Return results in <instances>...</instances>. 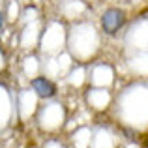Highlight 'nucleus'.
<instances>
[{
  "instance_id": "f257e3e1",
  "label": "nucleus",
  "mask_w": 148,
  "mask_h": 148,
  "mask_svg": "<svg viewBox=\"0 0 148 148\" xmlns=\"http://www.w3.org/2000/svg\"><path fill=\"white\" fill-rule=\"evenodd\" d=\"M126 21H127L126 10H122V8H118V6H109V8H105L99 15L101 32L107 34V36H116V34L124 28Z\"/></svg>"
},
{
  "instance_id": "7ed1b4c3",
  "label": "nucleus",
  "mask_w": 148,
  "mask_h": 148,
  "mask_svg": "<svg viewBox=\"0 0 148 148\" xmlns=\"http://www.w3.org/2000/svg\"><path fill=\"white\" fill-rule=\"evenodd\" d=\"M6 21H8L6 11H4V8H0V34H2L4 28H6Z\"/></svg>"
},
{
  "instance_id": "f03ea898",
  "label": "nucleus",
  "mask_w": 148,
  "mask_h": 148,
  "mask_svg": "<svg viewBox=\"0 0 148 148\" xmlns=\"http://www.w3.org/2000/svg\"><path fill=\"white\" fill-rule=\"evenodd\" d=\"M30 90L40 99H53L56 96V84L47 75H34L30 77Z\"/></svg>"
}]
</instances>
